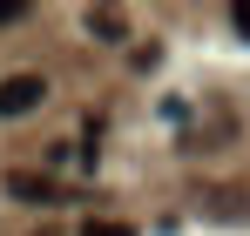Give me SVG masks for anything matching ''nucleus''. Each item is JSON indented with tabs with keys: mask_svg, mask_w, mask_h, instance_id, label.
<instances>
[{
	"mask_svg": "<svg viewBox=\"0 0 250 236\" xmlns=\"http://www.w3.org/2000/svg\"><path fill=\"white\" fill-rule=\"evenodd\" d=\"M47 101V81L41 75H7L0 81V115H34Z\"/></svg>",
	"mask_w": 250,
	"mask_h": 236,
	"instance_id": "nucleus-1",
	"label": "nucleus"
},
{
	"mask_svg": "<svg viewBox=\"0 0 250 236\" xmlns=\"http://www.w3.org/2000/svg\"><path fill=\"white\" fill-rule=\"evenodd\" d=\"M7 196H21V202H54L61 189H54V176H34V169H7Z\"/></svg>",
	"mask_w": 250,
	"mask_h": 236,
	"instance_id": "nucleus-2",
	"label": "nucleus"
},
{
	"mask_svg": "<svg viewBox=\"0 0 250 236\" xmlns=\"http://www.w3.org/2000/svg\"><path fill=\"white\" fill-rule=\"evenodd\" d=\"M88 27H95L102 40H128V20L115 14V7H95V14H88Z\"/></svg>",
	"mask_w": 250,
	"mask_h": 236,
	"instance_id": "nucleus-3",
	"label": "nucleus"
},
{
	"mask_svg": "<svg viewBox=\"0 0 250 236\" xmlns=\"http://www.w3.org/2000/svg\"><path fill=\"white\" fill-rule=\"evenodd\" d=\"M82 236H135V230H128V223H115V216H88Z\"/></svg>",
	"mask_w": 250,
	"mask_h": 236,
	"instance_id": "nucleus-4",
	"label": "nucleus"
},
{
	"mask_svg": "<svg viewBox=\"0 0 250 236\" xmlns=\"http://www.w3.org/2000/svg\"><path fill=\"white\" fill-rule=\"evenodd\" d=\"M230 27H237V40H250V0H237V7H230Z\"/></svg>",
	"mask_w": 250,
	"mask_h": 236,
	"instance_id": "nucleus-5",
	"label": "nucleus"
},
{
	"mask_svg": "<svg viewBox=\"0 0 250 236\" xmlns=\"http://www.w3.org/2000/svg\"><path fill=\"white\" fill-rule=\"evenodd\" d=\"M21 14H27V0H0V27H7V20H21Z\"/></svg>",
	"mask_w": 250,
	"mask_h": 236,
	"instance_id": "nucleus-6",
	"label": "nucleus"
}]
</instances>
